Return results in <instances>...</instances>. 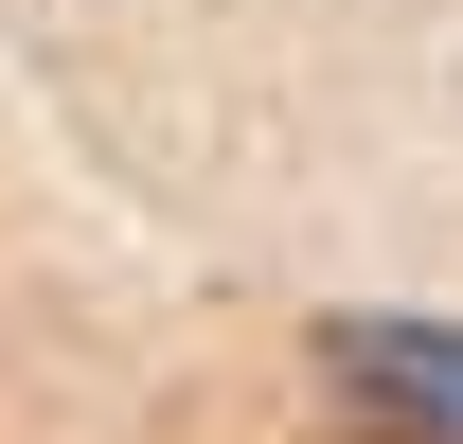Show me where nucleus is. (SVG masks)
<instances>
[{
    "instance_id": "1",
    "label": "nucleus",
    "mask_w": 463,
    "mask_h": 444,
    "mask_svg": "<svg viewBox=\"0 0 463 444\" xmlns=\"http://www.w3.org/2000/svg\"><path fill=\"white\" fill-rule=\"evenodd\" d=\"M321 356H339L374 409H410V427H463V338L446 320H339Z\"/></svg>"
}]
</instances>
